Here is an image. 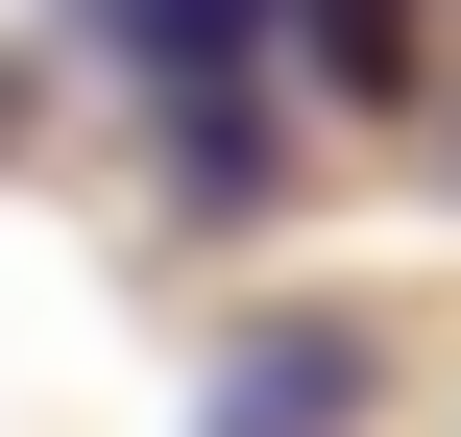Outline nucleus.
<instances>
[{
    "mask_svg": "<svg viewBox=\"0 0 461 437\" xmlns=\"http://www.w3.org/2000/svg\"><path fill=\"white\" fill-rule=\"evenodd\" d=\"M340 414H365V341H340V316H267V341L219 365V437H340Z\"/></svg>",
    "mask_w": 461,
    "mask_h": 437,
    "instance_id": "nucleus-2",
    "label": "nucleus"
},
{
    "mask_svg": "<svg viewBox=\"0 0 461 437\" xmlns=\"http://www.w3.org/2000/svg\"><path fill=\"white\" fill-rule=\"evenodd\" d=\"M292 49H316L340 97H413V0H292Z\"/></svg>",
    "mask_w": 461,
    "mask_h": 437,
    "instance_id": "nucleus-3",
    "label": "nucleus"
},
{
    "mask_svg": "<svg viewBox=\"0 0 461 437\" xmlns=\"http://www.w3.org/2000/svg\"><path fill=\"white\" fill-rule=\"evenodd\" d=\"M97 24L146 97H267V49H292V0H97Z\"/></svg>",
    "mask_w": 461,
    "mask_h": 437,
    "instance_id": "nucleus-1",
    "label": "nucleus"
}]
</instances>
